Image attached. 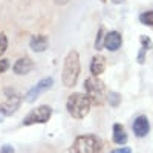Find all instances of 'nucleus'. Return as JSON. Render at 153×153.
Listing matches in <instances>:
<instances>
[{
    "mask_svg": "<svg viewBox=\"0 0 153 153\" xmlns=\"http://www.w3.org/2000/svg\"><path fill=\"white\" fill-rule=\"evenodd\" d=\"M19 106H20V97H14V98H9L8 100V103H5V104H2L0 106V109H2L3 112H5V115L8 117V115H12L17 109H19Z\"/></svg>",
    "mask_w": 153,
    "mask_h": 153,
    "instance_id": "14",
    "label": "nucleus"
},
{
    "mask_svg": "<svg viewBox=\"0 0 153 153\" xmlns=\"http://www.w3.org/2000/svg\"><path fill=\"white\" fill-rule=\"evenodd\" d=\"M124 0H112V3H115V5H118V3H123Z\"/></svg>",
    "mask_w": 153,
    "mask_h": 153,
    "instance_id": "24",
    "label": "nucleus"
},
{
    "mask_svg": "<svg viewBox=\"0 0 153 153\" xmlns=\"http://www.w3.org/2000/svg\"><path fill=\"white\" fill-rule=\"evenodd\" d=\"M52 84H54V78H52V76H46V78L40 80L35 86H32L29 89L26 97H25V100H26L28 103H34V101L40 97L42 94H45L46 91H49V89L52 87Z\"/></svg>",
    "mask_w": 153,
    "mask_h": 153,
    "instance_id": "6",
    "label": "nucleus"
},
{
    "mask_svg": "<svg viewBox=\"0 0 153 153\" xmlns=\"http://www.w3.org/2000/svg\"><path fill=\"white\" fill-rule=\"evenodd\" d=\"M121 45H123V37H121V34H120L118 31H110V32L106 34L103 46H104L107 51H110V52H115V51H118V49L121 48Z\"/></svg>",
    "mask_w": 153,
    "mask_h": 153,
    "instance_id": "8",
    "label": "nucleus"
},
{
    "mask_svg": "<svg viewBox=\"0 0 153 153\" xmlns=\"http://www.w3.org/2000/svg\"><path fill=\"white\" fill-rule=\"evenodd\" d=\"M84 89H86V95L89 97L91 103L95 106H101L106 100V86L101 81L98 76H89L84 81Z\"/></svg>",
    "mask_w": 153,
    "mask_h": 153,
    "instance_id": "4",
    "label": "nucleus"
},
{
    "mask_svg": "<svg viewBox=\"0 0 153 153\" xmlns=\"http://www.w3.org/2000/svg\"><path fill=\"white\" fill-rule=\"evenodd\" d=\"M54 2L57 5H66V3H69V0H54Z\"/></svg>",
    "mask_w": 153,
    "mask_h": 153,
    "instance_id": "22",
    "label": "nucleus"
},
{
    "mask_svg": "<svg viewBox=\"0 0 153 153\" xmlns=\"http://www.w3.org/2000/svg\"><path fill=\"white\" fill-rule=\"evenodd\" d=\"M52 109L49 106H38L32 109L26 117L23 118V126H32V124H45L49 121Z\"/></svg>",
    "mask_w": 153,
    "mask_h": 153,
    "instance_id": "5",
    "label": "nucleus"
},
{
    "mask_svg": "<svg viewBox=\"0 0 153 153\" xmlns=\"http://www.w3.org/2000/svg\"><path fill=\"white\" fill-rule=\"evenodd\" d=\"M78 75H80V55L76 51L72 49L65 58L61 81L66 87H74L78 81Z\"/></svg>",
    "mask_w": 153,
    "mask_h": 153,
    "instance_id": "1",
    "label": "nucleus"
},
{
    "mask_svg": "<svg viewBox=\"0 0 153 153\" xmlns=\"http://www.w3.org/2000/svg\"><path fill=\"white\" fill-rule=\"evenodd\" d=\"M91 100L86 94H81V92H75V94H71L68 101H66V109L69 112V115L75 120H83L86 115L91 110Z\"/></svg>",
    "mask_w": 153,
    "mask_h": 153,
    "instance_id": "2",
    "label": "nucleus"
},
{
    "mask_svg": "<svg viewBox=\"0 0 153 153\" xmlns=\"http://www.w3.org/2000/svg\"><path fill=\"white\" fill-rule=\"evenodd\" d=\"M107 101H109V104H110L112 107H118L120 103H121V95H120L118 92H110V94L107 95Z\"/></svg>",
    "mask_w": 153,
    "mask_h": 153,
    "instance_id": "16",
    "label": "nucleus"
},
{
    "mask_svg": "<svg viewBox=\"0 0 153 153\" xmlns=\"http://www.w3.org/2000/svg\"><path fill=\"white\" fill-rule=\"evenodd\" d=\"M127 139L129 138H127V133L124 130V127L121 124H115L113 126V143L123 146V144L127 143Z\"/></svg>",
    "mask_w": 153,
    "mask_h": 153,
    "instance_id": "13",
    "label": "nucleus"
},
{
    "mask_svg": "<svg viewBox=\"0 0 153 153\" xmlns=\"http://www.w3.org/2000/svg\"><path fill=\"white\" fill-rule=\"evenodd\" d=\"M103 35H104V28H100V31L97 34V40H95V49L97 51L103 48V43H104V37Z\"/></svg>",
    "mask_w": 153,
    "mask_h": 153,
    "instance_id": "17",
    "label": "nucleus"
},
{
    "mask_svg": "<svg viewBox=\"0 0 153 153\" xmlns=\"http://www.w3.org/2000/svg\"><path fill=\"white\" fill-rule=\"evenodd\" d=\"M152 48H153V43H152L150 38L146 37V35H141V51H139V54H138V57H136V60H138L139 65H143V63H144L147 51H150Z\"/></svg>",
    "mask_w": 153,
    "mask_h": 153,
    "instance_id": "12",
    "label": "nucleus"
},
{
    "mask_svg": "<svg viewBox=\"0 0 153 153\" xmlns=\"http://www.w3.org/2000/svg\"><path fill=\"white\" fill-rule=\"evenodd\" d=\"M6 48H8V37H6V34L0 32V57L5 54Z\"/></svg>",
    "mask_w": 153,
    "mask_h": 153,
    "instance_id": "18",
    "label": "nucleus"
},
{
    "mask_svg": "<svg viewBox=\"0 0 153 153\" xmlns=\"http://www.w3.org/2000/svg\"><path fill=\"white\" fill-rule=\"evenodd\" d=\"M139 22L146 26H150L153 28V9L152 11H147V12H143L141 16H139Z\"/></svg>",
    "mask_w": 153,
    "mask_h": 153,
    "instance_id": "15",
    "label": "nucleus"
},
{
    "mask_svg": "<svg viewBox=\"0 0 153 153\" xmlns=\"http://www.w3.org/2000/svg\"><path fill=\"white\" fill-rule=\"evenodd\" d=\"M0 153H14V149H12V146H9V144H5L2 149H0Z\"/></svg>",
    "mask_w": 153,
    "mask_h": 153,
    "instance_id": "20",
    "label": "nucleus"
},
{
    "mask_svg": "<svg viewBox=\"0 0 153 153\" xmlns=\"http://www.w3.org/2000/svg\"><path fill=\"white\" fill-rule=\"evenodd\" d=\"M8 68H9V61L5 60V58H2V60H0V74H3Z\"/></svg>",
    "mask_w": 153,
    "mask_h": 153,
    "instance_id": "19",
    "label": "nucleus"
},
{
    "mask_svg": "<svg viewBox=\"0 0 153 153\" xmlns=\"http://www.w3.org/2000/svg\"><path fill=\"white\" fill-rule=\"evenodd\" d=\"M104 69H106V58L100 54L95 55L91 61V74L94 76H98L104 72Z\"/></svg>",
    "mask_w": 153,
    "mask_h": 153,
    "instance_id": "11",
    "label": "nucleus"
},
{
    "mask_svg": "<svg viewBox=\"0 0 153 153\" xmlns=\"http://www.w3.org/2000/svg\"><path fill=\"white\" fill-rule=\"evenodd\" d=\"M101 141L95 135H80L75 138L69 153H100Z\"/></svg>",
    "mask_w": 153,
    "mask_h": 153,
    "instance_id": "3",
    "label": "nucleus"
},
{
    "mask_svg": "<svg viewBox=\"0 0 153 153\" xmlns=\"http://www.w3.org/2000/svg\"><path fill=\"white\" fill-rule=\"evenodd\" d=\"M49 40L46 35H32L31 40H29V48L35 52H43V51L48 49Z\"/></svg>",
    "mask_w": 153,
    "mask_h": 153,
    "instance_id": "10",
    "label": "nucleus"
},
{
    "mask_svg": "<svg viewBox=\"0 0 153 153\" xmlns=\"http://www.w3.org/2000/svg\"><path fill=\"white\" fill-rule=\"evenodd\" d=\"M132 129H133V133L138 136V138H144L147 136L149 130H150V123H149V118L146 115H139V117L135 118L133 124H132Z\"/></svg>",
    "mask_w": 153,
    "mask_h": 153,
    "instance_id": "7",
    "label": "nucleus"
},
{
    "mask_svg": "<svg viewBox=\"0 0 153 153\" xmlns=\"http://www.w3.org/2000/svg\"><path fill=\"white\" fill-rule=\"evenodd\" d=\"M112 153H132V150L129 147H120V149H115Z\"/></svg>",
    "mask_w": 153,
    "mask_h": 153,
    "instance_id": "21",
    "label": "nucleus"
},
{
    "mask_svg": "<svg viewBox=\"0 0 153 153\" xmlns=\"http://www.w3.org/2000/svg\"><path fill=\"white\" fill-rule=\"evenodd\" d=\"M34 69V61L29 57H22L16 61V65L12 66V71L17 75H26Z\"/></svg>",
    "mask_w": 153,
    "mask_h": 153,
    "instance_id": "9",
    "label": "nucleus"
},
{
    "mask_svg": "<svg viewBox=\"0 0 153 153\" xmlns=\"http://www.w3.org/2000/svg\"><path fill=\"white\" fill-rule=\"evenodd\" d=\"M5 117H6V115H5V112H3L2 109H0V120H3Z\"/></svg>",
    "mask_w": 153,
    "mask_h": 153,
    "instance_id": "23",
    "label": "nucleus"
}]
</instances>
